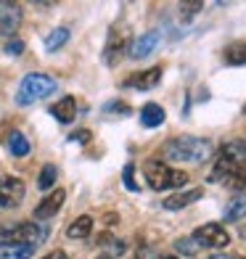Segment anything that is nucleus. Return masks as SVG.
<instances>
[{
	"label": "nucleus",
	"mask_w": 246,
	"mask_h": 259,
	"mask_svg": "<svg viewBox=\"0 0 246 259\" xmlns=\"http://www.w3.org/2000/svg\"><path fill=\"white\" fill-rule=\"evenodd\" d=\"M29 148H32V146H29V140L21 135L19 130H14V133L8 135V151H11L14 156H27V154H29Z\"/></svg>",
	"instance_id": "20"
},
{
	"label": "nucleus",
	"mask_w": 246,
	"mask_h": 259,
	"mask_svg": "<svg viewBox=\"0 0 246 259\" xmlns=\"http://www.w3.org/2000/svg\"><path fill=\"white\" fill-rule=\"evenodd\" d=\"M222 159H228L230 164H246V140H230L220 151Z\"/></svg>",
	"instance_id": "14"
},
{
	"label": "nucleus",
	"mask_w": 246,
	"mask_h": 259,
	"mask_svg": "<svg viewBox=\"0 0 246 259\" xmlns=\"http://www.w3.org/2000/svg\"><path fill=\"white\" fill-rule=\"evenodd\" d=\"M51 93H56V79L48 74H27L21 79V85L16 90V103L19 106H29L40 98H48Z\"/></svg>",
	"instance_id": "2"
},
{
	"label": "nucleus",
	"mask_w": 246,
	"mask_h": 259,
	"mask_svg": "<svg viewBox=\"0 0 246 259\" xmlns=\"http://www.w3.org/2000/svg\"><path fill=\"white\" fill-rule=\"evenodd\" d=\"M159 259H178V256H159Z\"/></svg>",
	"instance_id": "31"
},
{
	"label": "nucleus",
	"mask_w": 246,
	"mask_h": 259,
	"mask_svg": "<svg viewBox=\"0 0 246 259\" xmlns=\"http://www.w3.org/2000/svg\"><path fill=\"white\" fill-rule=\"evenodd\" d=\"M125 45H127L125 29L111 27L109 40H106V48H103V64H106V66H116V64H119V58L125 56Z\"/></svg>",
	"instance_id": "7"
},
{
	"label": "nucleus",
	"mask_w": 246,
	"mask_h": 259,
	"mask_svg": "<svg viewBox=\"0 0 246 259\" xmlns=\"http://www.w3.org/2000/svg\"><path fill=\"white\" fill-rule=\"evenodd\" d=\"M209 259H238V256H230V254H215V256H209Z\"/></svg>",
	"instance_id": "30"
},
{
	"label": "nucleus",
	"mask_w": 246,
	"mask_h": 259,
	"mask_svg": "<svg viewBox=\"0 0 246 259\" xmlns=\"http://www.w3.org/2000/svg\"><path fill=\"white\" fill-rule=\"evenodd\" d=\"M175 249H178L180 254H185V256H193L198 246H196L193 238H180V241H175Z\"/></svg>",
	"instance_id": "24"
},
{
	"label": "nucleus",
	"mask_w": 246,
	"mask_h": 259,
	"mask_svg": "<svg viewBox=\"0 0 246 259\" xmlns=\"http://www.w3.org/2000/svg\"><path fill=\"white\" fill-rule=\"evenodd\" d=\"M21 51H24V42H21V40H16V37H14V40H8V42H6V53L19 56Z\"/></svg>",
	"instance_id": "27"
},
{
	"label": "nucleus",
	"mask_w": 246,
	"mask_h": 259,
	"mask_svg": "<svg viewBox=\"0 0 246 259\" xmlns=\"http://www.w3.org/2000/svg\"><path fill=\"white\" fill-rule=\"evenodd\" d=\"M222 61L230 66H246V42H233L222 51Z\"/></svg>",
	"instance_id": "16"
},
{
	"label": "nucleus",
	"mask_w": 246,
	"mask_h": 259,
	"mask_svg": "<svg viewBox=\"0 0 246 259\" xmlns=\"http://www.w3.org/2000/svg\"><path fill=\"white\" fill-rule=\"evenodd\" d=\"M21 198H24V183L19 178H0V209H14L21 204Z\"/></svg>",
	"instance_id": "6"
},
{
	"label": "nucleus",
	"mask_w": 246,
	"mask_h": 259,
	"mask_svg": "<svg viewBox=\"0 0 246 259\" xmlns=\"http://www.w3.org/2000/svg\"><path fill=\"white\" fill-rule=\"evenodd\" d=\"M106 111H119V114H130V106H125V103H109V106H106Z\"/></svg>",
	"instance_id": "28"
},
{
	"label": "nucleus",
	"mask_w": 246,
	"mask_h": 259,
	"mask_svg": "<svg viewBox=\"0 0 246 259\" xmlns=\"http://www.w3.org/2000/svg\"><path fill=\"white\" fill-rule=\"evenodd\" d=\"M222 217H225V222H238L246 217V198H233V201L225 206V211H222Z\"/></svg>",
	"instance_id": "21"
},
{
	"label": "nucleus",
	"mask_w": 246,
	"mask_h": 259,
	"mask_svg": "<svg viewBox=\"0 0 246 259\" xmlns=\"http://www.w3.org/2000/svg\"><path fill=\"white\" fill-rule=\"evenodd\" d=\"M193 241H196V246H207V249H225L230 243V235L222 225H217V222H207V225L196 228Z\"/></svg>",
	"instance_id": "5"
},
{
	"label": "nucleus",
	"mask_w": 246,
	"mask_h": 259,
	"mask_svg": "<svg viewBox=\"0 0 246 259\" xmlns=\"http://www.w3.org/2000/svg\"><path fill=\"white\" fill-rule=\"evenodd\" d=\"M32 254H34V246H21V243L0 246V259H32Z\"/></svg>",
	"instance_id": "19"
},
{
	"label": "nucleus",
	"mask_w": 246,
	"mask_h": 259,
	"mask_svg": "<svg viewBox=\"0 0 246 259\" xmlns=\"http://www.w3.org/2000/svg\"><path fill=\"white\" fill-rule=\"evenodd\" d=\"M21 24V8L16 3H0V32L11 34Z\"/></svg>",
	"instance_id": "11"
},
{
	"label": "nucleus",
	"mask_w": 246,
	"mask_h": 259,
	"mask_svg": "<svg viewBox=\"0 0 246 259\" xmlns=\"http://www.w3.org/2000/svg\"><path fill=\"white\" fill-rule=\"evenodd\" d=\"M159 40H161V34L154 29V32H146V34H140V37H135L133 40V45H130V58H146V56H151L156 51V45H159Z\"/></svg>",
	"instance_id": "9"
},
{
	"label": "nucleus",
	"mask_w": 246,
	"mask_h": 259,
	"mask_svg": "<svg viewBox=\"0 0 246 259\" xmlns=\"http://www.w3.org/2000/svg\"><path fill=\"white\" fill-rule=\"evenodd\" d=\"M164 119H167V114H164V109L159 103H146L143 111H140V122H143V127H159Z\"/></svg>",
	"instance_id": "15"
},
{
	"label": "nucleus",
	"mask_w": 246,
	"mask_h": 259,
	"mask_svg": "<svg viewBox=\"0 0 246 259\" xmlns=\"http://www.w3.org/2000/svg\"><path fill=\"white\" fill-rule=\"evenodd\" d=\"M66 40H69V29H66V27H58V29H53L48 37H45V48L53 53V51H58V48H64Z\"/></svg>",
	"instance_id": "22"
},
{
	"label": "nucleus",
	"mask_w": 246,
	"mask_h": 259,
	"mask_svg": "<svg viewBox=\"0 0 246 259\" xmlns=\"http://www.w3.org/2000/svg\"><path fill=\"white\" fill-rule=\"evenodd\" d=\"M222 183L228 188H233V191H246V164H236V167L225 175Z\"/></svg>",
	"instance_id": "18"
},
{
	"label": "nucleus",
	"mask_w": 246,
	"mask_h": 259,
	"mask_svg": "<svg viewBox=\"0 0 246 259\" xmlns=\"http://www.w3.org/2000/svg\"><path fill=\"white\" fill-rule=\"evenodd\" d=\"M90 230H93V217L82 214V217H77L72 225L66 228V235H69V238H74V241H79V238H88Z\"/></svg>",
	"instance_id": "17"
},
{
	"label": "nucleus",
	"mask_w": 246,
	"mask_h": 259,
	"mask_svg": "<svg viewBox=\"0 0 246 259\" xmlns=\"http://www.w3.org/2000/svg\"><path fill=\"white\" fill-rule=\"evenodd\" d=\"M51 114L56 116L61 124H69V122H74V114H77V101L72 98V96H66V98H61V101H56L53 106H51Z\"/></svg>",
	"instance_id": "13"
},
{
	"label": "nucleus",
	"mask_w": 246,
	"mask_h": 259,
	"mask_svg": "<svg viewBox=\"0 0 246 259\" xmlns=\"http://www.w3.org/2000/svg\"><path fill=\"white\" fill-rule=\"evenodd\" d=\"M146 180L154 191H167V188H183L188 183V175L183 169H172L161 161H148L146 164Z\"/></svg>",
	"instance_id": "3"
},
{
	"label": "nucleus",
	"mask_w": 246,
	"mask_h": 259,
	"mask_svg": "<svg viewBox=\"0 0 246 259\" xmlns=\"http://www.w3.org/2000/svg\"><path fill=\"white\" fill-rule=\"evenodd\" d=\"M64 198H66V193L61 191V188L51 191L37 206H34V220H51V217H56L58 209L64 206Z\"/></svg>",
	"instance_id": "8"
},
{
	"label": "nucleus",
	"mask_w": 246,
	"mask_h": 259,
	"mask_svg": "<svg viewBox=\"0 0 246 259\" xmlns=\"http://www.w3.org/2000/svg\"><path fill=\"white\" fill-rule=\"evenodd\" d=\"M201 196H204V188H188V191H180V193H172L170 198H164L161 206L175 211V209H183V206H188V204H196Z\"/></svg>",
	"instance_id": "10"
},
{
	"label": "nucleus",
	"mask_w": 246,
	"mask_h": 259,
	"mask_svg": "<svg viewBox=\"0 0 246 259\" xmlns=\"http://www.w3.org/2000/svg\"><path fill=\"white\" fill-rule=\"evenodd\" d=\"M48 238V230L34 225V222H21V225H14V228H3L0 230V246H14V243H21V246H37Z\"/></svg>",
	"instance_id": "4"
},
{
	"label": "nucleus",
	"mask_w": 246,
	"mask_h": 259,
	"mask_svg": "<svg viewBox=\"0 0 246 259\" xmlns=\"http://www.w3.org/2000/svg\"><path fill=\"white\" fill-rule=\"evenodd\" d=\"M43 259H69V256H66L64 251H51V254H45Z\"/></svg>",
	"instance_id": "29"
},
{
	"label": "nucleus",
	"mask_w": 246,
	"mask_h": 259,
	"mask_svg": "<svg viewBox=\"0 0 246 259\" xmlns=\"http://www.w3.org/2000/svg\"><path fill=\"white\" fill-rule=\"evenodd\" d=\"M159 79H161V69H159V66H154V69H146V72H140V74L127 77V79H125V88L151 90V88H156V85H159Z\"/></svg>",
	"instance_id": "12"
},
{
	"label": "nucleus",
	"mask_w": 246,
	"mask_h": 259,
	"mask_svg": "<svg viewBox=\"0 0 246 259\" xmlns=\"http://www.w3.org/2000/svg\"><path fill=\"white\" fill-rule=\"evenodd\" d=\"M167 159L172 161H191V164H201L212 156V143L207 138H193V135H183V138H172L164 143L161 151Z\"/></svg>",
	"instance_id": "1"
},
{
	"label": "nucleus",
	"mask_w": 246,
	"mask_h": 259,
	"mask_svg": "<svg viewBox=\"0 0 246 259\" xmlns=\"http://www.w3.org/2000/svg\"><path fill=\"white\" fill-rule=\"evenodd\" d=\"M90 130H77V133L69 135V143H90Z\"/></svg>",
	"instance_id": "26"
},
{
	"label": "nucleus",
	"mask_w": 246,
	"mask_h": 259,
	"mask_svg": "<svg viewBox=\"0 0 246 259\" xmlns=\"http://www.w3.org/2000/svg\"><path fill=\"white\" fill-rule=\"evenodd\" d=\"M122 178H125V185H127V191H138V183H135V164H127L125 172H122Z\"/></svg>",
	"instance_id": "25"
},
{
	"label": "nucleus",
	"mask_w": 246,
	"mask_h": 259,
	"mask_svg": "<svg viewBox=\"0 0 246 259\" xmlns=\"http://www.w3.org/2000/svg\"><path fill=\"white\" fill-rule=\"evenodd\" d=\"M56 178H58L56 164H45L43 172H40V178H37V188H40V191H51V188L56 185Z\"/></svg>",
	"instance_id": "23"
},
{
	"label": "nucleus",
	"mask_w": 246,
	"mask_h": 259,
	"mask_svg": "<svg viewBox=\"0 0 246 259\" xmlns=\"http://www.w3.org/2000/svg\"><path fill=\"white\" fill-rule=\"evenodd\" d=\"M238 259H243V256H238Z\"/></svg>",
	"instance_id": "32"
}]
</instances>
